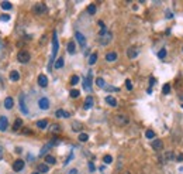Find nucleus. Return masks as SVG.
Listing matches in <instances>:
<instances>
[{"label": "nucleus", "instance_id": "nucleus-22", "mask_svg": "<svg viewBox=\"0 0 183 174\" xmlns=\"http://www.w3.org/2000/svg\"><path fill=\"white\" fill-rule=\"evenodd\" d=\"M20 79V74H18V72H17V71H11L10 72V81H13V82H14V81H18Z\"/></svg>", "mask_w": 183, "mask_h": 174}, {"label": "nucleus", "instance_id": "nucleus-24", "mask_svg": "<svg viewBox=\"0 0 183 174\" xmlns=\"http://www.w3.org/2000/svg\"><path fill=\"white\" fill-rule=\"evenodd\" d=\"M47 125H48V120L47 119H41V120H38V122H37V126H38L39 129H45V128H47Z\"/></svg>", "mask_w": 183, "mask_h": 174}, {"label": "nucleus", "instance_id": "nucleus-36", "mask_svg": "<svg viewBox=\"0 0 183 174\" xmlns=\"http://www.w3.org/2000/svg\"><path fill=\"white\" fill-rule=\"evenodd\" d=\"M158 57L162 60V58H165L166 57V48H162V50H159V52H158Z\"/></svg>", "mask_w": 183, "mask_h": 174}, {"label": "nucleus", "instance_id": "nucleus-13", "mask_svg": "<svg viewBox=\"0 0 183 174\" xmlns=\"http://www.w3.org/2000/svg\"><path fill=\"white\" fill-rule=\"evenodd\" d=\"M38 85L39 86H42V88H45V86H47L48 85V78L47 77H45V75H39V77H38Z\"/></svg>", "mask_w": 183, "mask_h": 174}, {"label": "nucleus", "instance_id": "nucleus-12", "mask_svg": "<svg viewBox=\"0 0 183 174\" xmlns=\"http://www.w3.org/2000/svg\"><path fill=\"white\" fill-rule=\"evenodd\" d=\"M152 149H154V150H160V149L163 147V143H162V140L160 139H155L154 142H152Z\"/></svg>", "mask_w": 183, "mask_h": 174}, {"label": "nucleus", "instance_id": "nucleus-23", "mask_svg": "<svg viewBox=\"0 0 183 174\" xmlns=\"http://www.w3.org/2000/svg\"><path fill=\"white\" fill-rule=\"evenodd\" d=\"M49 132L51 133H58V132H61V126L56 125V123L55 125H51L49 126Z\"/></svg>", "mask_w": 183, "mask_h": 174}, {"label": "nucleus", "instance_id": "nucleus-25", "mask_svg": "<svg viewBox=\"0 0 183 174\" xmlns=\"http://www.w3.org/2000/svg\"><path fill=\"white\" fill-rule=\"evenodd\" d=\"M48 170H49L48 164H39L38 166V173H48Z\"/></svg>", "mask_w": 183, "mask_h": 174}, {"label": "nucleus", "instance_id": "nucleus-33", "mask_svg": "<svg viewBox=\"0 0 183 174\" xmlns=\"http://www.w3.org/2000/svg\"><path fill=\"white\" fill-rule=\"evenodd\" d=\"M103 161H104V163H106V164H110V163H111V161H113V157H111V156H110V154H106V156H104V157H103Z\"/></svg>", "mask_w": 183, "mask_h": 174}, {"label": "nucleus", "instance_id": "nucleus-21", "mask_svg": "<svg viewBox=\"0 0 183 174\" xmlns=\"http://www.w3.org/2000/svg\"><path fill=\"white\" fill-rule=\"evenodd\" d=\"M75 51H76V46L73 41H70V43L68 44V52H69V54H75Z\"/></svg>", "mask_w": 183, "mask_h": 174}, {"label": "nucleus", "instance_id": "nucleus-26", "mask_svg": "<svg viewBox=\"0 0 183 174\" xmlns=\"http://www.w3.org/2000/svg\"><path fill=\"white\" fill-rule=\"evenodd\" d=\"M45 161H47V164H55V157L53 156H49V154H47V156H45Z\"/></svg>", "mask_w": 183, "mask_h": 174}, {"label": "nucleus", "instance_id": "nucleus-44", "mask_svg": "<svg viewBox=\"0 0 183 174\" xmlns=\"http://www.w3.org/2000/svg\"><path fill=\"white\" fill-rule=\"evenodd\" d=\"M176 160H177V161H183V153H179V154H177V156H176Z\"/></svg>", "mask_w": 183, "mask_h": 174}, {"label": "nucleus", "instance_id": "nucleus-15", "mask_svg": "<svg viewBox=\"0 0 183 174\" xmlns=\"http://www.w3.org/2000/svg\"><path fill=\"white\" fill-rule=\"evenodd\" d=\"M117 60V52L111 51V52H107L106 54V61H109V63H113V61Z\"/></svg>", "mask_w": 183, "mask_h": 174}, {"label": "nucleus", "instance_id": "nucleus-47", "mask_svg": "<svg viewBox=\"0 0 183 174\" xmlns=\"http://www.w3.org/2000/svg\"><path fill=\"white\" fill-rule=\"evenodd\" d=\"M104 89H107V91H118V88H115V86H109V88H104Z\"/></svg>", "mask_w": 183, "mask_h": 174}, {"label": "nucleus", "instance_id": "nucleus-11", "mask_svg": "<svg viewBox=\"0 0 183 174\" xmlns=\"http://www.w3.org/2000/svg\"><path fill=\"white\" fill-rule=\"evenodd\" d=\"M38 106L41 109H48L49 108V101H48L47 98H41V99L38 101Z\"/></svg>", "mask_w": 183, "mask_h": 174}, {"label": "nucleus", "instance_id": "nucleus-14", "mask_svg": "<svg viewBox=\"0 0 183 174\" xmlns=\"http://www.w3.org/2000/svg\"><path fill=\"white\" fill-rule=\"evenodd\" d=\"M7 126H8V122H7V117L2 116V117H0V130H2V132H4V130H6V129H7Z\"/></svg>", "mask_w": 183, "mask_h": 174}, {"label": "nucleus", "instance_id": "nucleus-38", "mask_svg": "<svg viewBox=\"0 0 183 174\" xmlns=\"http://www.w3.org/2000/svg\"><path fill=\"white\" fill-rule=\"evenodd\" d=\"M87 139H89L87 133H80V134H79V140H80V142H86Z\"/></svg>", "mask_w": 183, "mask_h": 174}, {"label": "nucleus", "instance_id": "nucleus-18", "mask_svg": "<svg viewBox=\"0 0 183 174\" xmlns=\"http://www.w3.org/2000/svg\"><path fill=\"white\" fill-rule=\"evenodd\" d=\"M13 105H14V102H13V98H6L4 99V108L6 109H11L13 108Z\"/></svg>", "mask_w": 183, "mask_h": 174}, {"label": "nucleus", "instance_id": "nucleus-39", "mask_svg": "<svg viewBox=\"0 0 183 174\" xmlns=\"http://www.w3.org/2000/svg\"><path fill=\"white\" fill-rule=\"evenodd\" d=\"M79 95H80V92H79L78 89H72V91H70V96L72 98H78Z\"/></svg>", "mask_w": 183, "mask_h": 174}, {"label": "nucleus", "instance_id": "nucleus-51", "mask_svg": "<svg viewBox=\"0 0 183 174\" xmlns=\"http://www.w3.org/2000/svg\"><path fill=\"white\" fill-rule=\"evenodd\" d=\"M182 106H183V105H182Z\"/></svg>", "mask_w": 183, "mask_h": 174}, {"label": "nucleus", "instance_id": "nucleus-19", "mask_svg": "<svg viewBox=\"0 0 183 174\" xmlns=\"http://www.w3.org/2000/svg\"><path fill=\"white\" fill-rule=\"evenodd\" d=\"M106 102L109 103L110 106H117V101H115V98H113V96H106Z\"/></svg>", "mask_w": 183, "mask_h": 174}, {"label": "nucleus", "instance_id": "nucleus-3", "mask_svg": "<svg viewBox=\"0 0 183 174\" xmlns=\"http://www.w3.org/2000/svg\"><path fill=\"white\" fill-rule=\"evenodd\" d=\"M58 48H59L58 34H56V31H53V34H52V60L56 57V54H58ZM52 60H51V63H52Z\"/></svg>", "mask_w": 183, "mask_h": 174}, {"label": "nucleus", "instance_id": "nucleus-40", "mask_svg": "<svg viewBox=\"0 0 183 174\" xmlns=\"http://www.w3.org/2000/svg\"><path fill=\"white\" fill-rule=\"evenodd\" d=\"M96 85L100 86V88H103V86H104V79H101V78H97V79H96Z\"/></svg>", "mask_w": 183, "mask_h": 174}, {"label": "nucleus", "instance_id": "nucleus-42", "mask_svg": "<svg viewBox=\"0 0 183 174\" xmlns=\"http://www.w3.org/2000/svg\"><path fill=\"white\" fill-rule=\"evenodd\" d=\"M125 86H127V89H128V91H132V82L130 79L125 81Z\"/></svg>", "mask_w": 183, "mask_h": 174}, {"label": "nucleus", "instance_id": "nucleus-30", "mask_svg": "<svg viewBox=\"0 0 183 174\" xmlns=\"http://www.w3.org/2000/svg\"><path fill=\"white\" fill-rule=\"evenodd\" d=\"M52 144H53V142L48 143V144L45 146V147H44V149H42V150H41V156H44V154L47 153V151H48V150H49V149H51V146H52Z\"/></svg>", "mask_w": 183, "mask_h": 174}, {"label": "nucleus", "instance_id": "nucleus-41", "mask_svg": "<svg viewBox=\"0 0 183 174\" xmlns=\"http://www.w3.org/2000/svg\"><path fill=\"white\" fill-rule=\"evenodd\" d=\"M172 159H173V153H172V151H168V153L165 154V160L169 161V160H172Z\"/></svg>", "mask_w": 183, "mask_h": 174}, {"label": "nucleus", "instance_id": "nucleus-10", "mask_svg": "<svg viewBox=\"0 0 183 174\" xmlns=\"http://www.w3.org/2000/svg\"><path fill=\"white\" fill-rule=\"evenodd\" d=\"M75 37H76V40H78V43L80 44L82 47H84V44H86V38H84V35L82 34V33L76 31V33H75Z\"/></svg>", "mask_w": 183, "mask_h": 174}, {"label": "nucleus", "instance_id": "nucleus-8", "mask_svg": "<svg viewBox=\"0 0 183 174\" xmlns=\"http://www.w3.org/2000/svg\"><path fill=\"white\" fill-rule=\"evenodd\" d=\"M20 108H21V112H23L24 115L28 113V108L25 106V101H24V94L20 95Z\"/></svg>", "mask_w": 183, "mask_h": 174}, {"label": "nucleus", "instance_id": "nucleus-28", "mask_svg": "<svg viewBox=\"0 0 183 174\" xmlns=\"http://www.w3.org/2000/svg\"><path fill=\"white\" fill-rule=\"evenodd\" d=\"M62 67H64V58H58V60L55 61V68L56 69H59V68H62Z\"/></svg>", "mask_w": 183, "mask_h": 174}, {"label": "nucleus", "instance_id": "nucleus-7", "mask_svg": "<svg viewBox=\"0 0 183 174\" xmlns=\"http://www.w3.org/2000/svg\"><path fill=\"white\" fill-rule=\"evenodd\" d=\"M138 55V50L135 48V47H130L128 50H127V57L131 58V60H134V58H137Z\"/></svg>", "mask_w": 183, "mask_h": 174}, {"label": "nucleus", "instance_id": "nucleus-1", "mask_svg": "<svg viewBox=\"0 0 183 174\" xmlns=\"http://www.w3.org/2000/svg\"><path fill=\"white\" fill-rule=\"evenodd\" d=\"M111 33L110 31H107L106 30V27L104 29H101V31H100V35H99V40H100V44L101 46H107V44L111 41Z\"/></svg>", "mask_w": 183, "mask_h": 174}, {"label": "nucleus", "instance_id": "nucleus-29", "mask_svg": "<svg viewBox=\"0 0 183 174\" xmlns=\"http://www.w3.org/2000/svg\"><path fill=\"white\" fill-rule=\"evenodd\" d=\"M145 136L148 137V139H154V137H155V132L151 130V129H148V130L145 132Z\"/></svg>", "mask_w": 183, "mask_h": 174}, {"label": "nucleus", "instance_id": "nucleus-5", "mask_svg": "<svg viewBox=\"0 0 183 174\" xmlns=\"http://www.w3.org/2000/svg\"><path fill=\"white\" fill-rule=\"evenodd\" d=\"M47 12V6L44 3H39V4H35L34 6V13L35 14H42V13Z\"/></svg>", "mask_w": 183, "mask_h": 174}, {"label": "nucleus", "instance_id": "nucleus-32", "mask_svg": "<svg viewBox=\"0 0 183 174\" xmlns=\"http://www.w3.org/2000/svg\"><path fill=\"white\" fill-rule=\"evenodd\" d=\"M87 13H89V14H94L96 13V6L94 4H89V7H87Z\"/></svg>", "mask_w": 183, "mask_h": 174}, {"label": "nucleus", "instance_id": "nucleus-35", "mask_svg": "<svg viewBox=\"0 0 183 174\" xmlns=\"http://www.w3.org/2000/svg\"><path fill=\"white\" fill-rule=\"evenodd\" d=\"M82 128H83V126H82V123H79V122H75V123L72 125V129H73V130H80Z\"/></svg>", "mask_w": 183, "mask_h": 174}, {"label": "nucleus", "instance_id": "nucleus-31", "mask_svg": "<svg viewBox=\"0 0 183 174\" xmlns=\"http://www.w3.org/2000/svg\"><path fill=\"white\" fill-rule=\"evenodd\" d=\"M2 9L10 10L11 9V3H10V2H2Z\"/></svg>", "mask_w": 183, "mask_h": 174}, {"label": "nucleus", "instance_id": "nucleus-27", "mask_svg": "<svg viewBox=\"0 0 183 174\" xmlns=\"http://www.w3.org/2000/svg\"><path fill=\"white\" fill-rule=\"evenodd\" d=\"M96 61H97V54L93 52V54H90V57H89V64L90 65H94Z\"/></svg>", "mask_w": 183, "mask_h": 174}, {"label": "nucleus", "instance_id": "nucleus-6", "mask_svg": "<svg viewBox=\"0 0 183 174\" xmlns=\"http://www.w3.org/2000/svg\"><path fill=\"white\" fill-rule=\"evenodd\" d=\"M83 88L86 89V91H90V89H92V72H89L86 79L83 81Z\"/></svg>", "mask_w": 183, "mask_h": 174}, {"label": "nucleus", "instance_id": "nucleus-4", "mask_svg": "<svg viewBox=\"0 0 183 174\" xmlns=\"http://www.w3.org/2000/svg\"><path fill=\"white\" fill-rule=\"evenodd\" d=\"M30 52L28 51H20L18 54H17V60L20 61V63H23V64H25V63H28L30 61Z\"/></svg>", "mask_w": 183, "mask_h": 174}, {"label": "nucleus", "instance_id": "nucleus-34", "mask_svg": "<svg viewBox=\"0 0 183 174\" xmlns=\"http://www.w3.org/2000/svg\"><path fill=\"white\" fill-rule=\"evenodd\" d=\"M162 92L163 94H169V92H170V85H169V84H165V85L162 86Z\"/></svg>", "mask_w": 183, "mask_h": 174}, {"label": "nucleus", "instance_id": "nucleus-48", "mask_svg": "<svg viewBox=\"0 0 183 174\" xmlns=\"http://www.w3.org/2000/svg\"><path fill=\"white\" fill-rule=\"evenodd\" d=\"M154 82H155V79H154V78H149V89H151L152 88V85H154Z\"/></svg>", "mask_w": 183, "mask_h": 174}, {"label": "nucleus", "instance_id": "nucleus-9", "mask_svg": "<svg viewBox=\"0 0 183 174\" xmlns=\"http://www.w3.org/2000/svg\"><path fill=\"white\" fill-rule=\"evenodd\" d=\"M23 168H24V161H23V160H16V161L13 163V170L14 171H21Z\"/></svg>", "mask_w": 183, "mask_h": 174}, {"label": "nucleus", "instance_id": "nucleus-20", "mask_svg": "<svg viewBox=\"0 0 183 174\" xmlns=\"http://www.w3.org/2000/svg\"><path fill=\"white\" fill-rule=\"evenodd\" d=\"M21 126H23V120L18 117V119H16V122H14V125H13V130H14V132L18 130Z\"/></svg>", "mask_w": 183, "mask_h": 174}, {"label": "nucleus", "instance_id": "nucleus-43", "mask_svg": "<svg viewBox=\"0 0 183 174\" xmlns=\"http://www.w3.org/2000/svg\"><path fill=\"white\" fill-rule=\"evenodd\" d=\"M0 20H2V21H8V20H10V16H8V14H3V16H0Z\"/></svg>", "mask_w": 183, "mask_h": 174}, {"label": "nucleus", "instance_id": "nucleus-45", "mask_svg": "<svg viewBox=\"0 0 183 174\" xmlns=\"http://www.w3.org/2000/svg\"><path fill=\"white\" fill-rule=\"evenodd\" d=\"M89 170H90V171H94V170H96L94 164H93V163H92V161H90V163H89Z\"/></svg>", "mask_w": 183, "mask_h": 174}, {"label": "nucleus", "instance_id": "nucleus-46", "mask_svg": "<svg viewBox=\"0 0 183 174\" xmlns=\"http://www.w3.org/2000/svg\"><path fill=\"white\" fill-rule=\"evenodd\" d=\"M23 133L24 134H31L33 132H31V129H23Z\"/></svg>", "mask_w": 183, "mask_h": 174}, {"label": "nucleus", "instance_id": "nucleus-16", "mask_svg": "<svg viewBox=\"0 0 183 174\" xmlns=\"http://www.w3.org/2000/svg\"><path fill=\"white\" fill-rule=\"evenodd\" d=\"M55 116L56 117H69L70 113H69V112H65L64 109H58V111L55 112Z\"/></svg>", "mask_w": 183, "mask_h": 174}, {"label": "nucleus", "instance_id": "nucleus-37", "mask_svg": "<svg viewBox=\"0 0 183 174\" xmlns=\"http://www.w3.org/2000/svg\"><path fill=\"white\" fill-rule=\"evenodd\" d=\"M78 82H79V77L78 75H73V77L70 78V85H76Z\"/></svg>", "mask_w": 183, "mask_h": 174}, {"label": "nucleus", "instance_id": "nucleus-50", "mask_svg": "<svg viewBox=\"0 0 183 174\" xmlns=\"http://www.w3.org/2000/svg\"><path fill=\"white\" fill-rule=\"evenodd\" d=\"M124 174H130V173H128V171H125V173H124Z\"/></svg>", "mask_w": 183, "mask_h": 174}, {"label": "nucleus", "instance_id": "nucleus-49", "mask_svg": "<svg viewBox=\"0 0 183 174\" xmlns=\"http://www.w3.org/2000/svg\"><path fill=\"white\" fill-rule=\"evenodd\" d=\"M33 174H39V173H38V171H35V173H33Z\"/></svg>", "mask_w": 183, "mask_h": 174}, {"label": "nucleus", "instance_id": "nucleus-2", "mask_svg": "<svg viewBox=\"0 0 183 174\" xmlns=\"http://www.w3.org/2000/svg\"><path fill=\"white\" fill-rule=\"evenodd\" d=\"M114 122H115V125H117V126H125V125H128L130 119H128V116H127V115L117 113L114 116Z\"/></svg>", "mask_w": 183, "mask_h": 174}, {"label": "nucleus", "instance_id": "nucleus-17", "mask_svg": "<svg viewBox=\"0 0 183 174\" xmlns=\"http://www.w3.org/2000/svg\"><path fill=\"white\" fill-rule=\"evenodd\" d=\"M92 106H93V96H87V98H86V101H84L83 108L87 111V109H90Z\"/></svg>", "mask_w": 183, "mask_h": 174}]
</instances>
